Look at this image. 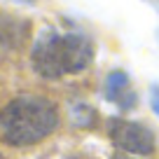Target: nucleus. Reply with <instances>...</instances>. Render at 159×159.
<instances>
[{"instance_id": "1", "label": "nucleus", "mask_w": 159, "mask_h": 159, "mask_svg": "<svg viewBox=\"0 0 159 159\" xmlns=\"http://www.w3.org/2000/svg\"><path fill=\"white\" fill-rule=\"evenodd\" d=\"M94 59L91 42L80 33H56L45 28L35 38L30 49V66L40 77L56 80L63 75H77Z\"/></svg>"}, {"instance_id": "2", "label": "nucleus", "mask_w": 159, "mask_h": 159, "mask_svg": "<svg viewBox=\"0 0 159 159\" xmlns=\"http://www.w3.org/2000/svg\"><path fill=\"white\" fill-rule=\"evenodd\" d=\"M59 126V110L45 96L24 94L12 98L0 110V131L10 145H33L54 134Z\"/></svg>"}, {"instance_id": "3", "label": "nucleus", "mask_w": 159, "mask_h": 159, "mask_svg": "<svg viewBox=\"0 0 159 159\" xmlns=\"http://www.w3.org/2000/svg\"><path fill=\"white\" fill-rule=\"evenodd\" d=\"M110 138L119 150L131 154H150L154 150V134L140 122H126V119H112L110 122Z\"/></svg>"}, {"instance_id": "4", "label": "nucleus", "mask_w": 159, "mask_h": 159, "mask_svg": "<svg viewBox=\"0 0 159 159\" xmlns=\"http://www.w3.org/2000/svg\"><path fill=\"white\" fill-rule=\"evenodd\" d=\"M103 96L110 101V103H117L119 108H124V110L134 108V103H136V94L129 87V77H126L124 73H119V70H115V73L108 75Z\"/></svg>"}, {"instance_id": "5", "label": "nucleus", "mask_w": 159, "mask_h": 159, "mask_svg": "<svg viewBox=\"0 0 159 159\" xmlns=\"http://www.w3.org/2000/svg\"><path fill=\"white\" fill-rule=\"evenodd\" d=\"M24 21H16L12 16H0V47H19L26 40Z\"/></svg>"}, {"instance_id": "6", "label": "nucleus", "mask_w": 159, "mask_h": 159, "mask_svg": "<svg viewBox=\"0 0 159 159\" xmlns=\"http://www.w3.org/2000/svg\"><path fill=\"white\" fill-rule=\"evenodd\" d=\"M150 105H152L154 115L159 117V87H152V89H150Z\"/></svg>"}, {"instance_id": "7", "label": "nucleus", "mask_w": 159, "mask_h": 159, "mask_svg": "<svg viewBox=\"0 0 159 159\" xmlns=\"http://www.w3.org/2000/svg\"><path fill=\"white\" fill-rule=\"evenodd\" d=\"M19 2H26V5H33L35 0H19Z\"/></svg>"}, {"instance_id": "8", "label": "nucleus", "mask_w": 159, "mask_h": 159, "mask_svg": "<svg viewBox=\"0 0 159 159\" xmlns=\"http://www.w3.org/2000/svg\"><path fill=\"white\" fill-rule=\"evenodd\" d=\"M117 159H126V157H117Z\"/></svg>"}, {"instance_id": "9", "label": "nucleus", "mask_w": 159, "mask_h": 159, "mask_svg": "<svg viewBox=\"0 0 159 159\" xmlns=\"http://www.w3.org/2000/svg\"><path fill=\"white\" fill-rule=\"evenodd\" d=\"M0 159H5V157H2V154H0Z\"/></svg>"}, {"instance_id": "10", "label": "nucleus", "mask_w": 159, "mask_h": 159, "mask_svg": "<svg viewBox=\"0 0 159 159\" xmlns=\"http://www.w3.org/2000/svg\"><path fill=\"white\" fill-rule=\"evenodd\" d=\"M157 38H159V30H157Z\"/></svg>"}]
</instances>
